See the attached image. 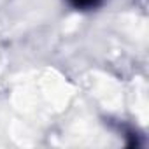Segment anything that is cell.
<instances>
[{
  "label": "cell",
  "instance_id": "6da1fadb",
  "mask_svg": "<svg viewBox=\"0 0 149 149\" xmlns=\"http://www.w3.org/2000/svg\"><path fill=\"white\" fill-rule=\"evenodd\" d=\"M95 0H76V6H91Z\"/></svg>",
  "mask_w": 149,
  "mask_h": 149
}]
</instances>
